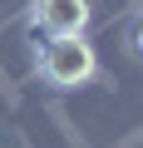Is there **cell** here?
Here are the masks:
<instances>
[{"label":"cell","instance_id":"cell-1","mask_svg":"<svg viewBox=\"0 0 143 148\" xmlns=\"http://www.w3.org/2000/svg\"><path fill=\"white\" fill-rule=\"evenodd\" d=\"M35 69H40V79L54 84V89H79V84L94 79L99 59H94V45L84 35H49V45H40Z\"/></svg>","mask_w":143,"mask_h":148},{"label":"cell","instance_id":"cell-3","mask_svg":"<svg viewBox=\"0 0 143 148\" xmlns=\"http://www.w3.org/2000/svg\"><path fill=\"white\" fill-rule=\"evenodd\" d=\"M133 45H138V54H143V20H138V30H133Z\"/></svg>","mask_w":143,"mask_h":148},{"label":"cell","instance_id":"cell-2","mask_svg":"<svg viewBox=\"0 0 143 148\" xmlns=\"http://www.w3.org/2000/svg\"><path fill=\"white\" fill-rule=\"evenodd\" d=\"M35 25L44 35H84L89 30V0H35Z\"/></svg>","mask_w":143,"mask_h":148}]
</instances>
